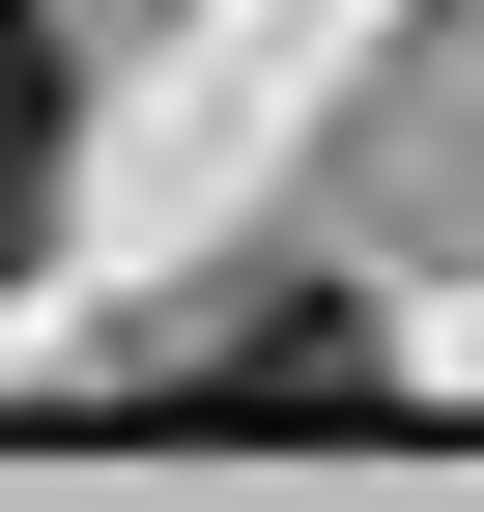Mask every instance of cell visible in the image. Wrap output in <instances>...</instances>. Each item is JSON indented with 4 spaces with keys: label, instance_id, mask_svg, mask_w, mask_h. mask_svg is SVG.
<instances>
[{
    "label": "cell",
    "instance_id": "cell-1",
    "mask_svg": "<svg viewBox=\"0 0 484 512\" xmlns=\"http://www.w3.org/2000/svg\"><path fill=\"white\" fill-rule=\"evenodd\" d=\"M143 399H200V427H314V399H371V313H257V342L143 370Z\"/></svg>",
    "mask_w": 484,
    "mask_h": 512
}]
</instances>
